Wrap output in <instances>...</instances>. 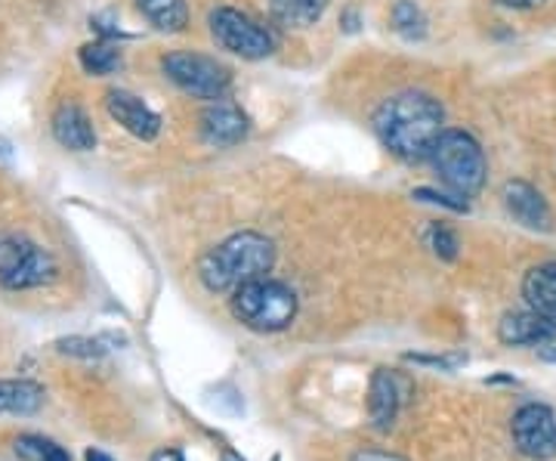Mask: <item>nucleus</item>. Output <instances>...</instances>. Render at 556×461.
<instances>
[{
	"mask_svg": "<svg viewBox=\"0 0 556 461\" xmlns=\"http://www.w3.org/2000/svg\"><path fill=\"white\" fill-rule=\"evenodd\" d=\"M105 109L137 140H155L159 137L161 119L139 97H134V94H127V90H109L105 94Z\"/></svg>",
	"mask_w": 556,
	"mask_h": 461,
	"instance_id": "9b49d317",
	"label": "nucleus"
},
{
	"mask_svg": "<svg viewBox=\"0 0 556 461\" xmlns=\"http://www.w3.org/2000/svg\"><path fill=\"white\" fill-rule=\"evenodd\" d=\"M442 124H445L442 105L424 90L396 94L380 102V109L375 112V134L393 155L405 161L430 159L445 130Z\"/></svg>",
	"mask_w": 556,
	"mask_h": 461,
	"instance_id": "f257e3e1",
	"label": "nucleus"
},
{
	"mask_svg": "<svg viewBox=\"0 0 556 461\" xmlns=\"http://www.w3.org/2000/svg\"><path fill=\"white\" fill-rule=\"evenodd\" d=\"M137 7L149 20V25H155L159 32H167V35H177L189 25L186 0H137Z\"/></svg>",
	"mask_w": 556,
	"mask_h": 461,
	"instance_id": "a211bd4d",
	"label": "nucleus"
},
{
	"mask_svg": "<svg viewBox=\"0 0 556 461\" xmlns=\"http://www.w3.org/2000/svg\"><path fill=\"white\" fill-rule=\"evenodd\" d=\"M522 298L529 310L556 322V263H538L522 279Z\"/></svg>",
	"mask_w": 556,
	"mask_h": 461,
	"instance_id": "2eb2a0df",
	"label": "nucleus"
},
{
	"mask_svg": "<svg viewBox=\"0 0 556 461\" xmlns=\"http://www.w3.org/2000/svg\"><path fill=\"white\" fill-rule=\"evenodd\" d=\"M56 279V261L25 236L0 233V285L10 291L40 288Z\"/></svg>",
	"mask_w": 556,
	"mask_h": 461,
	"instance_id": "39448f33",
	"label": "nucleus"
},
{
	"mask_svg": "<svg viewBox=\"0 0 556 461\" xmlns=\"http://www.w3.org/2000/svg\"><path fill=\"white\" fill-rule=\"evenodd\" d=\"M504 208L514 214V221H519L526 229H554V214L547 208L544 196L538 192L532 183L526 180H507L504 183Z\"/></svg>",
	"mask_w": 556,
	"mask_h": 461,
	"instance_id": "f8f14e48",
	"label": "nucleus"
},
{
	"mask_svg": "<svg viewBox=\"0 0 556 461\" xmlns=\"http://www.w3.org/2000/svg\"><path fill=\"white\" fill-rule=\"evenodd\" d=\"M43 387L28 378H10L0 382V412L3 415H35L43 409Z\"/></svg>",
	"mask_w": 556,
	"mask_h": 461,
	"instance_id": "dca6fc26",
	"label": "nucleus"
},
{
	"mask_svg": "<svg viewBox=\"0 0 556 461\" xmlns=\"http://www.w3.org/2000/svg\"><path fill=\"white\" fill-rule=\"evenodd\" d=\"M538 357L544 362H556V344H547V347L541 344V347H538Z\"/></svg>",
	"mask_w": 556,
	"mask_h": 461,
	"instance_id": "c85d7f7f",
	"label": "nucleus"
},
{
	"mask_svg": "<svg viewBox=\"0 0 556 461\" xmlns=\"http://www.w3.org/2000/svg\"><path fill=\"white\" fill-rule=\"evenodd\" d=\"M211 35L223 50L244 57V60H266L276 53V38L269 28H263L260 22L244 16L232 7H217L211 13Z\"/></svg>",
	"mask_w": 556,
	"mask_h": 461,
	"instance_id": "0eeeda50",
	"label": "nucleus"
},
{
	"mask_svg": "<svg viewBox=\"0 0 556 461\" xmlns=\"http://www.w3.org/2000/svg\"><path fill=\"white\" fill-rule=\"evenodd\" d=\"M497 338L507 347H541L556 341V322L535 310H517L497 322Z\"/></svg>",
	"mask_w": 556,
	"mask_h": 461,
	"instance_id": "ddd939ff",
	"label": "nucleus"
},
{
	"mask_svg": "<svg viewBox=\"0 0 556 461\" xmlns=\"http://www.w3.org/2000/svg\"><path fill=\"white\" fill-rule=\"evenodd\" d=\"M276 263L273 241L260 233H236L211 248L199 263V279L207 291H236L244 282L263 279Z\"/></svg>",
	"mask_w": 556,
	"mask_h": 461,
	"instance_id": "f03ea898",
	"label": "nucleus"
},
{
	"mask_svg": "<svg viewBox=\"0 0 556 461\" xmlns=\"http://www.w3.org/2000/svg\"><path fill=\"white\" fill-rule=\"evenodd\" d=\"M412 196H415L417 201L442 204V208H448V211H457V214H467V211H470L467 199H460V196H445V192H437V189H415Z\"/></svg>",
	"mask_w": 556,
	"mask_h": 461,
	"instance_id": "393cba45",
	"label": "nucleus"
},
{
	"mask_svg": "<svg viewBox=\"0 0 556 461\" xmlns=\"http://www.w3.org/2000/svg\"><path fill=\"white\" fill-rule=\"evenodd\" d=\"M223 461H244L239 452H232V449H223Z\"/></svg>",
	"mask_w": 556,
	"mask_h": 461,
	"instance_id": "2f4dec72",
	"label": "nucleus"
},
{
	"mask_svg": "<svg viewBox=\"0 0 556 461\" xmlns=\"http://www.w3.org/2000/svg\"><path fill=\"white\" fill-rule=\"evenodd\" d=\"M232 313L251 332H281L298 316V295L285 282L263 276L232 291Z\"/></svg>",
	"mask_w": 556,
	"mask_h": 461,
	"instance_id": "7ed1b4c3",
	"label": "nucleus"
},
{
	"mask_svg": "<svg viewBox=\"0 0 556 461\" xmlns=\"http://www.w3.org/2000/svg\"><path fill=\"white\" fill-rule=\"evenodd\" d=\"M251 121L232 100H214L201 112V134L211 146H236L248 137Z\"/></svg>",
	"mask_w": 556,
	"mask_h": 461,
	"instance_id": "9d476101",
	"label": "nucleus"
},
{
	"mask_svg": "<svg viewBox=\"0 0 556 461\" xmlns=\"http://www.w3.org/2000/svg\"><path fill=\"white\" fill-rule=\"evenodd\" d=\"M393 28L402 38L420 40L424 32H427V20H424V13L417 10L412 0H399L396 7H393Z\"/></svg>",
	"mask_w": 556,
	"mask_h": 461,
	"instance_id": "412c9836",
	"label": "nucleus"
},
{
	"mask_svg": "<svg viewBox=\"0 0 556 461\" xmlns=\"http://www.w3.org/2000/svg\"><path fill=\"white\" fill-rule=\"evenodd\" d=\"M152 461H186V459H182V452H179V449H161V452L152 456Z\"/></svg>",
	"mask_w": 556,
	"mask_h": 461,
	"instance_id": "cd10ccee",
	"label": "nucleus"
},
{
	"mask_svg": "<svg viewBox=\"0 0 556 461\" xmlns=\"http://www.w3.org/2000/svg\"><path fill=\"white\" fill-rule=\"evenodd\" d=\"M405 360L415 362V365H430V369H442V372H455L460 365H467V353H405Z\"/></svg>",
	"mask_w": 556,
	"mask_h": 461,
	"instance_id": "b1692460",
	"label": "nucleus"
},
{
	"mask_svg": "<svg viewBox=\"0 0 556 461\" xmlns=\"http://www.w3.org/2000/svg\"><path fill=\"white\" fill-rule=\"evenodd\" d=\"M80 65L87 75H112L121 68V50L109 40H93V43H84L78 53Z\"/></svg>",
	"mask_w": 556,
	"mask_h": 461,
	"instance_id": "6ab92c4d",
	"label": "nucleus"
},
{
	"mask_svg": "<svg viewBox=\"0 0 556 461\" xmlns=\"http://www.w3.org/2000/svg\"><path fill=\"white\" fill-rule=\"evenodd\" d=\"M161 68L179 90H186L189 97H199V100H223L232 87L229 68L204 53H189V50L167 53L161 60Z\"/></svg>",
	"mask_w": 556,
	"mask_h": 461,
	"instance_id": "423d86ee",
	"label": "nucleus"
},
{
	"mask_svg": "<svg viewBox=\"0 0 556 461\" xmlns=\"http://www.w3.org/2000/svg\"><path fill=\"white\" fill-rule=\"evenodd\" d=\"M430 248H433V254H437L439 261H455L457 258V248H460V241L457 236L445 226V223H437V226H430Z\"/></svg>",
	"mask_w": 556,
	"mask_h": 461,
	"instance_id": "4be33fe9",
	"label": "nucleus"
},
{
	"mask_svg": "<svg viewBox=\"0 0 556 461\" xmlns=\"http://www.w3.org/2000/svg\"><path fill=\"white\" fill-rule=\"evenodd\" d=\"M408 387H412L408 378L399 375L396 369H378L371 375V387H368V419H371L375 431H380V434L393 431Z\"/></svg>",
	"mask_w": 556,
	"mask_h": 461,
	"instance_id": "1a4fd4ad",
	"label": "nucleus"
},
{
	"mask_svg": "<svg viewBox=\"0 0 556 461\" xmlns=\"http://www.w3.org/2000/svg\"><path fill=\"white\" fill-rule=\"evenodd\" d=\"M343 28H346V32H356V28H358V13H356V10H346V16H343Z\"/></svg>",
	"mask_w": 556,
	"mask_h": 461,
	"instance_id": "c756f323",
	"label": "nucleus"
},
{
	"mask_svg": "<svg viewBox=\"0 0 556 461\" xmlns=\"http://www.w3.org/2000/svg\"><path fill=\"white\" fill-rule=\"evenodd\" d=\"M514 443L532 461H551L556 456V415L544 402H526L514 415Z\"/></svg>",
	"mask_w": 556,
	"mask_h": 461,
	"instance_id": "6e6552de",
	"label": "nucleus"
},
{
	"mask_svg": "<svg viewBox=\"0 0 556 461\" xmlns=\"http://www.w3.org/2000/svg\"><path fill=\"white\" fill-rule=\"evenodd\" d=\"M53 137L60 146L72 152H90L97 149V130L90 124V115L80 109L78 102H62L53 112Z\"/></svg>",
	"mask_w": 556,
	"mask_h": 461,
	"instance_id": "4468645a",
	"label": "nucleus"
},
{
	"mask_svg": "<svg viewBox=\"0 0 556 461\" xmlns=\"http://www.w3.org/2000/svg\"><path fill=\"white\" fill-rule=\"evenodd\" d=\"M16 456H20V461H72V456L62 449L60 443L38 437V434H22L16 440Z\"/></svg>",
	"mask_w": 556,
	"mask_h": 461,
	"instance_id": "aec40b11",
	"label": "nucleus"
},
{
	"mask_svg": "<svg viewBox=\"0 0 556 461\" xmlns=\"http://www.w3.org/2000/svg\"><path fill=\"white\" fill-rule=\"evenodd\" d=\"M328 10V0H269V13L281 28H309Z\"/></svg>",
	"mask_w": 556,
	"mask_h": 461,
	"instance_id": "f3484780",
	"label": "nucleus"
},
{
	"mask_svg": "<svg viewBox=\"0 0 556 461\" xmlns=\"http://www.w3.org/2000/svg\"><path fill=\"white\" fill-rule=\"evenodd\" d=\"M433 167L439 171V180L452 189V196L473 199L485 186V152L467 130H442L437 149H433Z\"/></svg>",
	"mask_w": 556,
	"mask_h": 461,
	"instance_id": "20e7f679",
	"label": "nucleus"
},
{
	"mask_svg": "<svg viewBox=\"0 0 556 461\" xmlns=\"http://www.w3.org/2000/svg\"><path fill=\"white\" fill-rule=\"evenodd\" d=\"M60 353H68V357H80V360H100L105 353V344L102 338H62Z\"/></svg>",
	"mask_w": 556,
	"mask_h": 461,
	"instance_id": "5701e85b",
	"label": "nucleus"
},
{
	"mask_svg": "<svg viewBox=\"0 0 556 461\" xmlns=\"http://www.w3.org/2000/svg\"><path fill=\"white\" fill-rule=\"evenodd\" d=\"M504 7H514V10H532V7H541L544 0H497Z\"/></svg>",
	"mask_w": 556,
	"mask_h": 461,
	"instance_id": "bb28decb",
	"label": "nucleus"
},
{
	"mask_svg": "<svg viewBox=\"0 0 556 461\" xmlns=\"http://www.w3.org/2000/svg\"><path fill=\"white\" fill-rule=\"evenodd\" d=\"M350 461H405L402 456H393V452H383V449H358L356 456Z\"/></svg>",
	"mask_w": 556,
	"mask_h": 461,
	"instance_id": "a878e982",
	"label": "nucleus"
},
{
	"mask_svg": "<svg viewBox=\"0 0 556 461\" xmlns=\"http://www.w3.org/2000/svg\"><path fill=\"white\" fill-rule=\"evenodd\" d=\"M87 461H115L109 452H102V449H87V456H84Z\"/></svg>",
	"mask_w": 556,
	"mask_h": 461,
	"instance_id": "7c9ffc66",
	"label": "nucleus"
}]
</instances>
